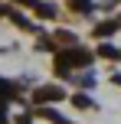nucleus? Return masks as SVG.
Masks as SVG:
<instances>
[{
    "label": "nucleus",
    "instance_id": "f257e3e1",
    "mask_svg": "<svg viewBox=\"0 0 121 124\" xmlns=\"http://www.w3.org/2000/svg\"><path fill=\"white\" fill-rule=\"evenodd\" d=\"M89 62H92V52H89V49H79V46H75V49H65V52H56L59 72H69L72 65H82V69H85Z\"/></svg>",
    "mask_w": 121,
    "mask_h": 124
},
{
    "label": "nucleus",
    "instance_id": "f03ea898",
    "mask_svg": "<svg viewBox=\"0 0 121 124\" xmlns=\"http://www.w3.org/2000/svg\"><path fill=\"white\" fill-rule=\"evenodd\" d=\"M62 95H65V92H62L59 85H46V88H36L33 101H36V105H46V101H59Z\"/></svg>",
    "mask_w": 121,
    "mask_h": 124
},
{
    "label": "nucleus",
    "instance_id": "7ed1b4c3",
    "mask_svg": "<svg viewBox=\"0 0 121 124\" xmlns=\"http://www.w3.org/2000/svg\"><path fill=\"white\" fill-rule=\"evenodd\" d=\"M98 56H105V59H121V49H115V46H98Z\"/></svg>",
    "mask_w": 121,
    "mask_h": 124
},
{
    "label": "nucleus",
    "instance_id": "20e7f679",
    "mask_svg": "<svg viewBox=\"0 0 121 124\" xmlns=\"http://www.w3.org/2000/svg\"><path fill=\"white\" fill-rule=\"evenodd\" d=\"M115 30H118V23H115V20H108V23L95 26V33H98V36H111V33H115Z\"/></svg>",
    "mask_w": 121,
    "mask_h": 124
},
{
    "label": "nucleus",
    "instance_id": "39448f33",
    "mask_svg": "<svg viewBox=\"0 0 121 124\" xmlns=\"http://www.w3.org/2000/svg\"><path fill=\"white\" fill-rule=\"evenodd\" d=\"M43 118H46V121H52V124H69L62 114H56V111H52V108H43Z\"/></svg>",
    "mask_w": 121,
    "mask_h": 124
},
{
    "label": "nucleus",
    "instance_id": "423d86ee",
    "mask_svg": "<svg viewBox=\"0 0 121 124\" xmlns=\"http://www.w3.org/2000/svg\"><path fill=\"white\" fill-rule=\"evenodd\" d=\"M33 10H36L39 16H56V7H52V3H36Z\"/></svg>",
    "mask_w": 121,
    "mask_h": 124
},
{
    "label": "nucleus",
    "instance_id": "0eeeda50",
    "mask_svg": "<svg viewBox=\"0 0 121 124\" xmlns=\"http://www.w3.org/2000/svg\"><path fill=\"white\" fill-rule=\"evenodd\" d=\"M10 95H13V85H10L7 78H0V105H3V101L10 98Z\"/></svg>",
    "mask_w": 121,
    "mask_h": 124
},
{
    "label": "nucleus",
    "instance_id": "6e6552de",
    "mask_svg": "<svg viewBox=\"0 0 121 124\" xmlns=\"http://www.w3.org/2000/svg\"><path fill=\"white\" fill-rule=\"evenodd\" d=\"M72 10H79V13H89V10H92V3H89V0H72Z\"/></svg>",
    "mask_w": 121,
    "mask_h": 124
},
{
    "label": "nucleus",
    "instance_id": "1a4fd4ad",
    "mask_svg": "<svg viewBox=\"0 0 121 124\" xmlns=\"http://www.w3.org/2000/svg\"><path fill=\"white\" fill-rule=\"evenodd\" d=\"M75 105H79V108H95V105H92V98H89V95H75Z\"/></svg>",
    "mask_w": 121,
    "mask_h": 124
},
{
    "label": "nucleus",
    "instance_id": "9d476101",
    "mask_svg": "<svg viewBox=\"0 0 121 124\" xmlns=\"http://www.w3.org/2000/svg\"><path fill=\"white\" fill-rule=\"evenodd\" d=\"M16 124H33V114H20V121Z\"/></svg>",
    "mask_w": 121,
    "mask_h": 124
},
{
    "label": "nucleus",
    "instance_id": "9b49d317",
    "mask_svg": "<svg viewBox=\"0 0 121 124\" xmlns=\"http://www.w3.org/2000/svg\"><path fill=\"white\" fill-rule=\"evenodd\" d=\"M16 3H23V7H36L39 0H16Z\"/></svg>",
    "mask_w": 121,
    "mask_h": 124
},
{
    "label": "nucleus",
    "instance_id": "f8f14e48",
    "mask_svg": "<svg viewBox=\"0 0 121 124\" xmlns=\"http://www.w3.org/2000/svg\"><path fill=\"white\" fill-rule=\"evenodd\" d=\"M0 124H7V111H3V105H0Z\"/></svg>",
    "mask_w": 121,
    "mask_h": 124
}]
</instances>
